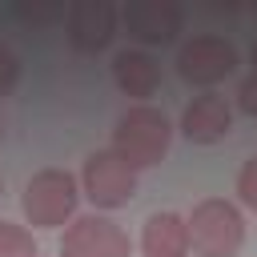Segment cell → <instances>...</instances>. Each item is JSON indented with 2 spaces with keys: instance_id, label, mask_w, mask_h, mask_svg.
<instances>
[{
  "instance_id": "6da1fadb",
  "label": "cell",
  "mask_w": 257,
  "mask_h": 257,
  "mask_svg": "<svg viewBox=\"0 0 257 257\" xmlns=\"http://www.w3.org/2000/svg\"><path fill=\"white\" fill-rule=\"evenodd\" d=\"M245 245V217L225 197H205L189 213V249L197 257H237Z\"/></svg>"
},
{
  "instance_id": "7a4b0ae2",
  "label": "cell",
  "mask_w": 257,
  "mask_h": 257,
  "mask_svg": "<svg viewBox=\"0 0 257 257\" xmlns=\"http://www.w3.org/2000/svg\"><path fill=\"white\" fill-rule=\"evenodd\" d=\"M169 141H173V128H169V116L153 104H137L128 108L116 128H112V153L128 165V169H149L157 165L165 153H169Z\"/></svg>"
},
{
  "instance_id": "3957f363",
  "label": "cell",
  "mask_w": 257,
  "mask_h": 257,
  "mask_svg": "<svg viewBox=\"0 0 257 257\" xmlns=\"http://www.w3.org/2000/svg\"><path fill=\"white\" fill-rule=\"evenodd\" d=\"M76 177L68 169H40L28 185H24V217L32 229H56L76 213Z\"/></svg>"
},
{
  "instance_id": "277c9868",
  "label": "cell",
  "mask_w": 257,
  "mask_h": 257,
  "mask_svg": "<svg viewBox=\"0 0 257 257\" xmlns=\"http://www.w3.org/2000/svg\"><path fill=\"white\" fill-rule=\"evenodd\" d=\"M84 197L96 205V209H120L133 201L137 193V169H128L112 149H100L84 161Z\"/></svg>"
},
{
  "instance_id": "5b68a950",
  "label": "cell",
  "mask_w": 257,
  "mask_h": 257,
  "mask_svg": "<svg viewBox=\"0 0 257 257\" xmlns=\"http://www.w3.org/2000/svg\"><path fill=\"white\" fill-rule=\"evenodd\" d=\"M60 257H133V241L116 221L88 213L64 229Z\"/></svg>"
},
{
  "instance_id": "8992f818",
  "label": "cell",
  "mask_w": 257,
  "mask_h": 257,
  "mask_svg": "<svg viewBox=\"0 0 257 257\" xmlns=\"http://www.w3.org/2000/svg\"><path fill=\"white\" fill-rule=\"evenodd\" d=\"M237 68V48L225 36H193L189 44H181L177 52V72L189 84H217Z\"/></svg>"
},
{
  "instance_id": "52a82bcc",
  "label": "cell",
  "mask_w": 257,
  "mask_h": 257,
  "mask_svg": "<svg viewBox=\"0 0 257 257\" xmlns=\"http://www.w3.org/2000/svg\"><path fill=\"white\" fill-rule=\"evenodd\" d=\"M116 36V8L108 0H76L68 8V40L76 52H100Z\"/></svg>"
},
{
  "instance_id": "ba28073f",
  "label": "cell",
  "mask_w": 257,
  "mask_h": 257,
  "mask_svg": "<svg viewBox=\"0 0 257 257\" xmlns=\"http://www.w3.org/2000/svg\"><path fill=\"white\" fill-rule=\"evenodd\" d=\"M120 16H124L128 32L145 44H169L181 32V20H185L173 0H128Z\"/></svg>"
},
{
  "instance_id": "9c48e42d",
  "label": "cell",
  "mask_w": 257,
  "mask_h": 257,
  "mask_svg": "<svg viewBox=\"0 0 257 257\" xmlns=\"http://www.w3.org/2000/svg\"><path fill=\"white\" fill-rule=\"evenodd\" d=\"M229 128H233V108L217 92L193 96V104L181 112V133L189 141H197V145H213V141L229 137Z\"/></svg>"
},
{
  "instance_id": "30bf717a",
  "label": "cell",
  "mask_w": 257,
  "mask_h": 257,
  "mask_svg": "<svg viewBox=\"0 0 257 257\" xmlns=\"http://www.w3.org/2000/svg\"><path fill=\"white\" fill-rule=\"evenodd\" d=\"M112 80H116V88L124 92V96H133V100H145V96H153L157 92V84H161V68H157V60L149 56V52H116V60H112Z\"/></svg>"
},
{
  "instance_id": "8fae6325",
  "label": "cell",
  "mask_w": 257,
  "mask_h": 257,
  "mask_svg": "<svg viewBox=\"0 0 257 257\" xmlns=\"http://www.w3.org/2000/svg\"><path fill=\"white\" fill-rule=\"evenodd\" d=\"M145 257H185L189 253V221L177 213H153L141 233Z\"/></svg>"
},
{
  "instance_id": "7c38bea8",
  "label": "cell",
  "mask_w": 257,
  "mask_h": 257,
  "mask_svg": "<svg viewBox=\"0 0 257 257\" xmlns=\"http://www.w3.org/2000/svg\"><path fill=\"white\" fill-rule=\"evenodd\" d=\"M0 257H36V241L24 225L0 221Z\"/></svg>"
},
{
  "instance_id": "4fadbf2b",
  "label": "cell",
  "mask_w": 257,
  "mask_h": 257,
  "mask_svg": "<svg viewBox=\"0 0 257 257\" xmlns=\"http://www.w3.org/2000/svg\"><path fill=\"white\" fill-rule=\"evenodd\" d=\"M237 193H241V201L257 213V157H249V161L241 165V173H237Z\"/></svg>"
},
{
  "instance_id": "5bb4252c",
  "label": "cell",
  "mask_w": 257,
  "mask_h": 257,
  "mask_svg": "<svg viewBox=\"0 0 257 257\" xmlns=\"http://www.w3.org/2000/svg\"><path fill=\"white\" fill-rule=\"evenodd\" d=\"M16 80H20V60L0 44V96H8L16 88Z\"/></svg>"
},
{
  "instance_id": "9a60e30c",
  "label": "cell",
  "mask_w": 257,
  "mask_h": 257,
  "mask_svg": "<svg viewBox=\"0 0 257 257\" xmlns=\"http://www.w3.org/2000/svg\"><path fill=\"white\" fill-rule=\"evenodd\" d=\"M237 104H241V112L257 116V72L241 80V88H237Z\"/></svg>"
},
{
  "instance_id": "2e32d148",
  "label": "cell",
  "mask_w": 257,
  "mask_h": 257,
  "mask_svg": "<svg viewBox=\"0 0 257 257\" xmlns=\"http://www.w3.org/2000/svg\"><path fill=\"white\" fill-rule=\"evenodd\" d=\"M253 72H257V44H253Z\"/></svg>"
},
{
  "instance_id": "e0dca14e",
  "label": "cell",
  "mask_w": 257,
  "mask_h": 257,
  "mask_svg": "<svg viewBox=\"0 0 257 257\" xmlns=\"http://www.w3.org/2000/svg\"><path fill=\"white\" fill-rule=\"evenodd\" d=\"M0 141H4V116H0Z\"/></svg>"
},
{
  "instance_id": "ac0fdd59",
  "label": "cell",
  "mask_w": 257,
  "mask_h": 257,
  "mask_svg": "<svg viewBox=\"0 0 257 257\" xmlns=\"http://www.w3.org/2000/svg\"><path fill=\"white\" fill-rule=\"evenodd\" d=\"M0 193H4V181H0Z\"/></svg>"
},
{
  "instance_id": "d6986e66",
  "label": "cell",
  "mask_w": 257,
  "mask_h": 257,
  "mask_svg": "<svg viewBox=\"0 0 257 257\" xmlns=\"http://www.w3.org/2000/svg\"><path fill=\"white\" fill-rule=\"evenodd\" d=\"M36 257H40V253H36Z\"/></svg>"
}]
</instances>
